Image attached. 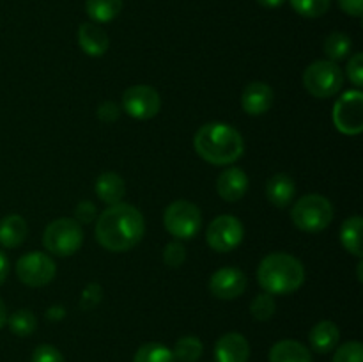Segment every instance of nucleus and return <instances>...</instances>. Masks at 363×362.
Listing matches in <instances>:
<instances>
[{"instance_id":"obj_19","label":"nucleus","mask_w":363,"mask_h":362,"mask_svg":"<svg viewBox=\"0 0 363 362\" xmlns=\"http://www.w3.org/2000/svg\"><path fill=\"white\" fill-rule=\"evenodd\" d=\"M94 190L105 204L112 206L117 202H123L124 194H126V185L117 172H103L96 180Z\"/></svg>"},{"instance_id":"obj_12","label":"nucleus","mask_w":363,"mask_h":362,"mask_svg":"<svg viewBox=\"0 0 363 362\" xmlns=\"http://www.w3.org/2000/svg\"><path fill=\"white\" fill-rule=\"evenodd\" d=\"M247 290V275L240 268L225 266L216 270L209 279V291L220 300H234Z\"/></svg>"},{"instance_id":"obj_10","label":"nucleus","mask_w":363,"mask_h":362,"mask_svg":"<svg viewBox=\"0 0 363 362\" xmlns=\"http://www.w3.org/2000/svg\"><path fill=\"white\" fill-rule=\"evenodd\" d=\"M245 229L240 219L233 215H220L206 231V241L216 252H230L243 241Z\"/></svg>"},{"instance_id":"obj_25","label":"nucleus","mask_w":363,"mask_h":362,"mask_svg":"<svg viewBox=\"0 0 363 362\" xmlns=\"http://www.w3.org/2000/svg\"><path fill=\"white\" fill-rule=\"evenodd\" d=\"M204 346H202V341L195 336H184L174 346L172 355L176 361L179 362H195L201 358Z\"/></svg>"},{"instance_id":"obj_36","label":"nucleus","mask_w":363,"mask_h":362,"mask_svg":"<svg viewBox=\"0 0 363 362\" xmlns=\"http://www.w3.org/2000/svg\"><path fill=\"white\" fill-rule=\"evenodd\" d=\"M96 216V206L91 201L78 202L77 209H74V220L78 224H91Z\"/></svg>"},{"instance_id":"obj_1","label":"nucleus","mask_w":363,"mask_h":362,"mask_svg":"<svg viewBox=\"0 0 363 362\" xmlns=\"http://www.w3.org/2000/svg\"><path fill=\"white\" fill-rule=\"evenodd\" d=\"M145 222L135 206L117 202L96 220V238L110 252H126L144 238Z\"/></svg>"},{"instance_id":"obj_16","label":"nucleus","mask_w":363,"mask_h":362,"mask_svg":"<svg viewBox=\"0 0 363 362\" xmlns=\"http://www.w3.org/2000/svg\"><path fill=\"white\" fill-rule=\"evenodd\" d=\"M78 45L89 57H101L110 46L108 34L96 23H82L78 28Z\"/></svg>"},{"instance_id":"obj_17","label":"nucleus","mask_w":363,"mask_h":362,"mask_svg":"<svg viewBox=\"0 0 363 362\" xmlns=\"http://www.w3.org/2000/svg\"><path fill=\"white\" fill-rule=\"evenodd\" d=\"M296 194V185L289 174L279 172L272 176L266 183V197L277 208H287Z\"/></svg>"},{"instance_id":"obj_35","label":"nucleus","mask_w":363,"mask_h":362,"mask_svg":"<svg viewBox=\"0 0 363 362\" xmlns=\"http://www.w3.org/2000/svg\"><path fill=\"white\" fill-rule=\"evenodd\" d=\"M121 116V106L113 102H103L98 106V117L103 123H116Z\"/></svg>"},{"instance_id":"obj_28","label":"nucleus","mask_w":363,"mask_h":362,"mask_svg":"<svg viewBox=\"0 0 363 362\" xmlns=\"http://www.w3.org/2000/svg\"><path fill=\"white\" fill-rule=\"evenodd\" d=\"M275 298L269 293H261L252 300L250 304V312L257 322H268L273 314H275Z\"/></svg>"},{"instance_id":"obj_37","label":"nucleus","mask_w":363,"mask_h":362,"mask_svg":"<svg viewBox=\"0 0 363 362\" xmlns=\"http://www.w3.org/2000/svg\"><path fill=\"white\" fill-rule=\"evenodd\" d=\"M339 6L350 16L360 18L363 14V0H339Z\"/></svg>"},{"instance_id":"obj_8","label":"nucleus","mask_w":363,"mask_h":362,"mask_svg":"<svg viewBox=\"0 0 363 362\" xmlns=\"http://www.w3.org/2000/svg\"><path fill=\"white\" fill-rule=\"evenodd\" d=\"M333 124L344 135H358L363 130V92L347 91L337 99L332 112Z\"/></svg>"},{"instance_id":"obj_18","label":"nucleus","mask_w":363,"mask_h":362,"mask_svg":"<svg viewBox=\"0 0 363 362\" xmlns=\"http://www.w3.org/2000/svg\"><path fill=\"white\" fill-rule=\"evenodd\" d=\"M339 327L333 322H330V319H323V322L315 323L312 327L311 334H308L312 350L318 351V353H328V351L335 350V346L339 344Z\"/></svg>"},{"instance_id":"obj_24","label":"nucleus","mask_w":363,"mask_h":362,"mask_svg":"<svg viewBox=\"0 0 363 362\" xmlns=\"http://www.w3.org/2000/svg\"><path fill=\"white\" fill-rule=\"evenodd\" d=\"M351 48H353L351 38L347 34H344V32H332L325 41V53L328 57V60H332V62L346 59L350 55Z\"/></svg>"},{"instance_id":"obj_32","label":"nucleus","mask_w":363,"mask_h":362,"mask_svg":"<svg viewBox=\"0 0 363 362\" xmlns=\"http://www.w3.org/2000/svg\"><path fill=\"white\" fill-rule=\"evenodd\" d=\"M101 297H103L101 286H99L98 283H89L80 295V307L84 309V311H91L92 307H96V305L99 304Z\"/></svg>"},{"instance_id":"obj_34","label":"nucleus","mask_w":363,"mask_h":362,"mask_svg":"<svg viewBox=\"0 0 363 362\" xmlns=\"http://www.w3.org/2000/svg\"><path fill=\"white\" fill-rule=\"evenodd\" d=\"M347 77L357 87L363 85V53H354L347 62Z\"/></svg>"},{"instance_id":"obj_7","label":"nucleus","mask_w":363,"mask_h":362,"mask_svg":"<svg viewBox=\"0 0 363 362\" xmlns=\"http://www.w3.org/2000/svg\"><path fill=\"white\" fill-rule=\"evenodd\" d=\"M163 226L176 240H191L201 231V209L190 201L172 202L163 213Z\"/></svg>"},{"instance_id":"obj_23","label":"nucleus","mask_w":363,"mask_h":362,"mask_svg":"<svg viewBox=\"0 0 363 362\" xmlns=\"http://www.w3.org/2000/svg\"><path fill=\"white\" fill-rule=\"evenodd\" d=\"M87 14L96 23H108L123 11V0H87Z\"/></svg>"},{"instance_id":"obj_30","label":"nucleus","mask_w":363,"mask_h":362,"mask_svg":"<svg viewBox=\"0 0 363 362\" xmlns=\"http://www.w3.org/2000/svg\"><path fill=\"white\" fill-rule=\"evenodd\" d=\"M332 362H363V346L358 341L344 343L335 350Z\"/></svg>"},{"instance_id":"obj_20","label":"nucleus","mask_w":363,"mask_h":362,"mask_svg":"<svg viewBox=\"0 0 363 362\" xmlns=\"http://www.w3.org/2000/svg\"><path fill=\"white\" fill-rule=\"evenodd\" d=\"M269 362H312V355L300 341L284 339L272 346Z\"/></svg>"},{"instance_id":"obj_13","label":"nucleus","mask_w":363,"mask_h":362,"mask_svg":"<svg viewBox=\"0 0 363 362\" xmlns=\"http://www.w3.org/2000/svg\"><path fill=\"white\" fill-rule=\"evenodd\" d=\"M275 92L264 82H250L241 94V106L250 116H262L272 109Z\"/></svg>"},{"instance_id":"obj_9","label":"nucleus","mask_w":363,"mask_h":362,"mask_svg":"<svg viewBox=\"0 0 363 362\" xmlns=\"http://www.w3.org/2000/svg\"><path fill=\"white\" fill-rule=\"evenodd\" d=\"M57 266L45 252H28L16 263V275L23 284L32 287L46 286L53 280Z\"/></svg>"},{"instance_id":"obj_21","label":"nucleus","mask_w":363,"mask_h":362,"mask_svg":"<svg viewBox=\"0 0 363 362\" xmlns=\"http://www.w3.org/2000/svg\"><path fill=\"white\" fill-rule=\"evenodd\" d=\"M28 233L27 222L20 215H7L0 220V245L6 248L20 247Z\"/></svg>"},{"instance_id":"obj_22","label":"nucleus","mask_w":363,"mask_h":362,"mask_svg":"<svg viewBox=\"0 0 363 362\" xmlns=\"http://www.w3.org/2000/svg\"><path fill=\"white\" fill-rule=\"evenodd\" d=\"M362 226H363L362 216H350L347 220H344L342 227H340V241H342V247L346 248L350 254L357 256V258L360 259L363 256Z\"/></svg>"},{"instance_id":"obj_5","label":"nucleus","mask_w":363,"mask_h":362,"mask_svg":"<svg viewBox=\"0 0 363 362\" xmlns=\"http://www.w3.org/2000/svg\"><path fill=\"white\" fill-rule=\"evenodd\" d=\"M43 243L52 254L67 258L80 251L84 243V229L74 219H57L46 226Z\"/></svg>"},{"instance_id":"obj_39","label":"nucleus","mask_w":363,"mask_h":362,"mask_svg":"<svg viewBox=\"0 0 363 362\" xmlns=\"http://www.w3.org/2000/svg\"><path fill=\"white\" fill-rule=\"evenodd\" d=\"M64 314H66V311H64L60 305H55V307L48 309V312H46V318H48V319H60Z\"/></svg>"},{"instance_id":"obj_26","label":"nucleus","mask_w":363,"mask_h":362,"mask_svg":"<svg viewBox=\"0 0 363 362\" xmlns=\"http://www.w3.org/2000/svg\"><path fill=\"white\" fill-rule=\"evenodd\" d=\"M133 362H177L172 350L162 343H145L135 353Z\"/></svg>"},{"instance_id":"obj_2","label":"nucleus","mask_w":363,"mask_h":362,"mask_svg":"<svg viewBox=\"0 0 363 362\" xmlns=\"http://www.w3.org/2000/svg\"><path fill=\"white\" fill-rule=\"evenodd\" d=\"M194 148L202 160L213 165H230L245 153L240 131L227 123L202 124L194 138Z\"/></svg>"},{"instance_id":"obj_6","label":"nucleus","mask_w":363,"mask_h":362,"mask_svg":"<svg viewBox=\"0 0 363 362\" xmlns=\"http://www.w3.org/2000/svg\"><path fill=\"white\" fill-rule=\"evenodd\" d=\"M342 71L332 60H315L303 71V87L314 98H332L342 89Z\"/></svg>"},{"instance_id":"obj_4","label":"nucleus","mask_w":363,"mask_h":362,"mask_svg":"<svg viewBox=\"0 0 363 362\" xmlns=\"http://www.w3.org/2000/svg\"><path fill=\"white\" fill-rule=\"evenodd\" d=\"M291 220L305 233H319L333 220V206L325 195L308 194L298 199L291 209Z\"/></svg>"},{"instance_id":"obj_15","label":"nucleus","mask_w":363,"mask_h":362,"mask_svg":"<svg viewBox=\"0 0 363 362\" xmlns=\"http://www.w3.org/2000/svg\"><path fill=\"white\" fill-rule=\"evenodd\" d=\"M248 190V176L240 167H229L222 170L216 180V192L227 202H236L245 197Z\"/></svg>"},{"instance_id":"obj_3","label":"nucleus","mask_w":363,"mask_h":362,"mask_svg":"<svg viewBox=\"0 0 363 362\" xmlns=\"http://www.w3.org/2000/svg\"><path fill=\"white\" fill-rule=\"evenodd\" d=\"M257 280L269 295H289L305 283V268L300 259L287 252H273L261 261Z\"/></svg>"},{"instance_id":"obj_41","label":"nucleus","mask_w":363,"mask_h":362,"mask_svg":"<svg viewBox=\"0 0 363 362\" xmlns=\"http://www.w3.org/2000/svg\"><path fill=\"white\" fill-rule=\"evenodd\" d=\"M6 323H7V307L2 302V298H0V329H2Z\"/></svg>"},{"instance_id":"obj_31","label":"nucleus","mask_w":363,"mask_h":362,"mask_svg":"<svg viewBox=\"0 0 363 362\" xmlns=\"http://www.w3.org/2000/svg\"><path fill=\"white\" fill-rule=\"evenodd\" d=\"M184 259H186V248L181 243V240H174L165 245V248H163V261H165L167 266L179 268L184 263Z\"/></svg>"},{"instance_id":"obj_33","label":"nucleus","mask_w":363,"mask_h":362,"mask_svg":"<svg viewBox=\"0 0 363 362\" xmlns=\"http://www.w3.org/2000/svg\"><path fill=\"white\" fill-rule=\"evenodd\" d=\"M30 362H66L64 355L52 344H39L32 353Z\"/></svg>"},{"instance_id":"obj_29","label":"nucleus","mask_w":363,"mask_h":362,"mask_svg":"<svg viewBox=\"0 0 363 362\" xmlns=\"http://www.w3.org/2000/svg\"><path fill=\"white\" fill-rule=\"evenodd\" d=\"M293 9L305 18H319L330 9L332 0H289Z\"/></svg>"},{"instance_id":"obj_14","label":"nucleus","mask_w":363,"mask_h":362,"mask_svg":"<svg viewBox=\"0 0 363 362\" xmlns=\"http://www.w3.org/2000/svg\"><path fill=\"white\" fill-rule=\"evenodd\" d=\"M216 362H248L250 358V344L247 337L240 332H229L216 341L215 346Z\"/></svg>"},{"instance_id":"obj_40","label":"nucleus","mask_w":363,"mask_h":362,"mask_svg":"<svg viewBox=\"0 0 363 362\" xmlns=\"http://www.w3.org/2000/svg\"><path fill=\"white\" fill-rule=\"evenodd\" d=\"M262 7H268V9H275V7L282 6L286 0H257Z\"/></svg>"},{"instance_id":"obj_38","label":"nucleus","mask_w":363,"mask_h":362,"mask_svg":"<svg viewBox=\"0 0 363 362\" xmlns=\"http://www.w3.org/2000/svg\"><path fill=\"white\" fill-rule=\"evenodd\" d=\"M7 273H9V259H7V256L0 251V286H2L4 280L7 279Z\"/></svg>"},{"instance_id":"obj_27","label":"nucleus","mask_w":363,"mask_h":362,"mask_svg":"<svg viewBox=\"0 0 363 362\" xmlns=\"http://www.w3.org/2000/svg\"><path fill=\"white\" fill-rule=\"evenodd\" d=\"M7 323H9L11 332L20 337L30 336L35 330V327H38V319H35L34 312L28 311V309H18V311H14L7 318Z\"/></svg>"},{"instance_id":"obj_11","label":"nucleus","mask_w":363,"mask_h":362,"mask_svg":"<svg viewBox=\"0 0 363 362\" xmlns=\"http://www.w3.org/2000/svg\"><path fill=\"white\" fill-rule=\"evenodd\" d=\"M123 109L130 117L147 121L162 109V98L151 85H131L123 94Z\"/></svg>"}]
</instances>
